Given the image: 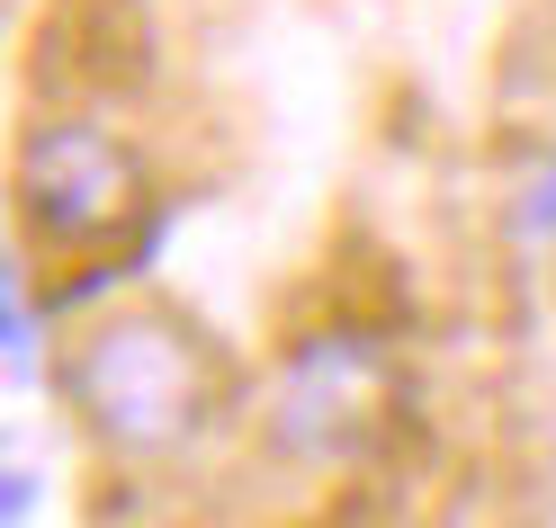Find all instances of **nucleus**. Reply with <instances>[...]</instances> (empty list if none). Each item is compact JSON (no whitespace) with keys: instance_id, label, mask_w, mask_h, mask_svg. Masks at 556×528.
Here are the masks:
<instances>
[{"instance_id":"f257e3e1","label":"nucleus","mask_w":556,"mask_h":528,"mask_svg":"<svg viewBox=\"0 0 556 528\" xmlns=\"http://www.w3.org/2000/svg\"><path fill=\"white\" fill-rule=\"evenodd\" d=\"M216 340L162 305L109 313L81 349H73V403L117 456H180L206 421H216Z\"/></svg>"},{"instance_id":"f03ea898","label":"nucleus","mask_w":556,"mask_h":528,"mask_svg":"<svg viewBox=\"0 0 556 528\" xmlns=\"http://www.w3.org/2000/svg\"><path fill=\"white\" fill-rule=\"evenodd\" d=\"M18 197H27V216H37L46 233H109L135 216V197H144V170H135V153L117 144L109 126H90V117H63V126H37L27 134V153H18Z\"/></svg>"},{"instance_id":"7ed1b4c3","label":"nucleus","mask_w":556,"mask_h":528,"mask_svg":"<svg viewBox=\"0 0 556 528\" xmlns=\"http://www.w3.org/2000/svg\"><path fill=\"white\" fill-rule=\"evenodd\" d=\"M377 395H387V368H377L359 340H315L296 359L288 395H278V439L288 448H341V439H359Z\"/></svg>"},{"instance_id":"20e7f679","label":"nucleus","mask_w":556,"mask_h":528,"mask_svg":"<svg viewBox=\"0 0 556 528\" xmlns=\"http://www.w3.org/2000/svg\"><path fill=\"white\" fill-rule=\"evenodd\" d=\"M520 216H530V224H539V233H547V224H556V170H547V180H539V189H530V206H520Z\"/></svg>"}]
</instances>
